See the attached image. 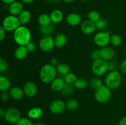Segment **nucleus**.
I'll return each instance as SVG.
<instances>
[{
    "instance_id": "obj_1",
    "label": "nucleus",
    "mask_w": 126,
    "mask_h": 125,
    "mask_svg": "<svg viewBox=\"0 0 126 125\" xmlns=\"http://www.w3.org/2000/svg\"><path fill=\"white\" fill-rule=\"evenodd\" d=\"M14 40L18 45L25 46L31 41L32 34L30 29L24 25H20L14 31Z\"/></svg>"
},
{
    "instance_id": "obj_2",
    "label": "nucleus",
    "mask_w": 126,
    "mask_h": 125,
    "mask_svg": "<svg viewBox=\"0 0 126 125\" xmlns=\"http://www.w3.org/2000/svg\"><path fill=\"white\" fill-rule=\"evenodd\" d=\"M56 67H54L50 64H45L41 67L39 72V77L44 83H50L56 78Z\"/></svg>"
},
{
    "instance_id": "obj_3",
    "label": "nucleus",
    "mask_w": 126,
    "mask_h": 125,
    "mask_svg": "<svg viewBox=\"0 0 126 125\" xmlns=\"http://www.w3.org/2000/svg\"><path fill=\"white\" fill-rule=\"evenodd\" d=\"M122 82V76L117 71H110L105 79V85L110 89H116L119 87Z\"/></svg>"
},
{
    "instance_id": "obj_4",
    "label": "nucleus",
    "mask_w": 126,
    "mask_h": 125,
    "mask_svg": "<svg viewBox=\"0 0 126 125\" xmlns=\"http://www.w3.org/2000/svg\"><path fill=\"white\" fill-rule=\"evenodd\" d=\"M20 25H21L17 16L9 15L4 18L1 26L6 31L14 32Z\"/></svg>"
},
{
    "instance_id": "obj_5",
    "label": "nucleus",
    "mask_w": 126,
    "mask_h": 125,
    "mask_svg": "<svg viewBox=\"0 0 126 125\" xmlns=\"http://www.w3.org/2000/svg\"><path fill=\"white\" fill-rule=\"evenodd\" d=\"M111 89L103 85L99 88L95 90V98L97 102L101 104H105L108 102L111 96Z\"/></svg>"
},
{
    "instance_id": "obj_6",
    "label": "nucleus",
    "mask_w": 126,
    "mask_h": 125,
    "mask_svg": "<svg viewBox=\"0 0 126 125\" xmlns=\"http://www.w3.org/2000/svg\"><path fill=\"white\" fill-rule=\"evenodd\" d=\"M92 71L97 77H102L108 71V62L102 59L93 61L91 66Z\"/></svg>"
},
{
    "instance_id": "obj_7",
    "label": "nucleus",
    "mask_w": 126,
    "mask_h": 125,
    "mask_svg": "<svg viewBox=\"0 0 126 125\" xmlns=\"http://www.w3.org/2000/svg\"><path fill=\"white\" fill-rule=\"evenodd\" d=\"M111 36L108 31H103L96 33L94 38V43L100 47H107L110 42Z\"/></svg>"
},
{
    "instance_id": "obj_8",
    "label": "nucleus",
    "mask_w": 126,
    "mask_h": 125,
    "mask_svg": "<svg viewBox=\"0 0 126 125\" xmlns=\"http://www.w3.org/2000/svg\"><path fill=\"white\" fill-rule=\"evenodd\" d=\"M39 47L40 50L44 52L52 51L55 47L54 39L51 35L43 36L39 40Z\"/></svg>"
},
{
    "instance_id": "obj_9",
    "label": "nucleus",
    "mask_w": 126,
    "mask_h": 125,
    "mask_svg": "<svg viewBox=\"0 0 126 125\" xmlns=\"http://www.w3.org/2000/svg\"><path fill=\"white\" fill-rule=\"evenodd\" d=\"M20 118V113L16 108L11 107L6 110L4 119L9 123L15 125Z\"/></svg>"
},
{
    "instance_id": "obj_10",
    "label": "nucleus",
    "mask_w": 126,
    "mask_h": 125,
    "mask_svg": "<svg viewBox=\"0 0 126 125\" xmlns=\"http://www.w3.org/2000/svg\"><path fill=\"white\" fill-rule=\"evenodd\" d=\"M66 104L61 99H54L49 104V110L55 115H60L65 112Z\"/></svg>"
},
{
    "instance_id": "obj_11",
    "label": "nucleus",
    "mask_w": 126,
    "mask_h": 125,
    "mask_svg": "<svg viewBox=\"0 0 126 125\" xmlns=\"http://www.w3.org/2000/svg\"><path fill=\"white\" fill-rule=\"evenodd\" d=\"M23 90L25 96L28 98H33L35 96L38 92V88L34 82L29 81L25 83Z\"/></svg>"
},
{
    "instance_id": "obj_12",
    "label": "nucleus",
    "mask_w": 126,
    "mask_h": 125,
    "mask_svg": "<svg viewBox=\"0 0 126 125\" xmlns=\"http://www.w3.org/2000/svg\"><path fill=\"white\" fill-rule=\"evenodd\" d=\"M100 58L102 60L106 61H110L113 60L115 56V51L112 48L109 47H104L100 49Z\"/></svg>"
},
{
    "instance_id": "obj_13",
    "label": "nucleus",
    "mask_w": 126,
    "mask_h": 125,
    "mask_svg": "<svg viewBox=\"0 0 126 125\" xmlns=\"http://www.w3.org/2000/svg\"><path fill=\"white\" fill-rule=\"evenodd\" d=\"M81 29L84 34L90 35V34L94 33V32L95 31V24L94 22H92L89 20H86L82 22V23L81 24Z\"/></svg>"
},
{
    "instance_id": "obj_14",
    "label": "nucleus",
    "mask_w": 126,
    "mask_h": 125,
    "mask_svg": "<svg viewBox=\"0 0 126 125\" xmlns=\"http://www.w3.org/2000/svg\"><path fill=\"white\" fill-rule=\"evenodd\" d=\"M23 4L19 1H15L13 3L9 5L8 11L10 15L15 16H18L20 13L23 11Z\"/></svg>"
},
{
    "instance_id": "obj_15",
    "label": "nucleus",
    "mask_w": 126,
    "mask_h": 125,
    "mask_svg": "<svg viewBox=\"0 0 126 125\" xmlns=\"http://www.w3.org/2000/svg\"><path fill=\"white\" fill-rule=\"evenodd\" d=\"M66 22L71 26H76L82 23V18L78 13H71L66 16Z\"/></svg>"
},
{
    "instance_id": "obj_16",
    "label": "nucleus",
    "mask_w": 126,
    "mask_h": 125,
    "mask_svg": "<svg viewBox=\"0 0 126 125\" xmlns=\"http://www.w3.org/2000/svg\"><path fill=\"white\" fill-rule=\"evenodd\" d=\"M50 84V88L52 89V90L55 92H58L61 91L66 83L64 80V78H62V77H56Z\"/></svg>"
},
{
    "instance_id": "obj_17",
    "label": "nucleus",
    "mask_w": 126,
    "mask_h": 125,
    "mask_svg": "<svg viewBox=\"0 0 126 125\" xmlns=\"http://www.w3.org/2000/svg\"><path fill=\"white\" fill-rule=\"evenodd\" d=\"M10 96L15 100H20L24 97L25 94L23 89L18 87H14L9 90Z\"/></svg>"
},
{
    "instance_id": "obj_18",
    "label": "nucleus",
    "mask_w": 126,
    "mask_h": 125,
    "mask_svg": "<svg viewBox=\"0 0 126 125\" xmlns=\"http://www.w3.org/2000/svg\"><path fill=\"white\" fill-rule=\"evenodd\" d=\"M50 17L52 23L59 24L62 21L63 18V13L60 10L54 9L50 12Z\"/></svg>"
},
{
    "instance_id": "obj_19",
    "label": "nucleus",
    "mask_w": 126,
    "mask_h": 125,
    "mask_svg": "<svg viewBox=\"0 0 126 125\" xmlns=\"http://www.w3.org/2000/svg\"><path fill=\"white\" fill-rule=\"evenodd\" d=\"M43 111L40 107H34L30 109L27 113V116L30 119L33 120H37L39 119L43 116Z\"/></svg>"
},
{
    "instance_id": "obj_20",
    "label": "nucleus",
    "mask_w": 126,
    "mask_h": 125,
    "mask_svg": "<svg viewBox=\"0 0 126 125\" xmlns=\"http://www.w3.org/2000/svg\"><path fill=\"white\" fill-rule=\"evenodd\" d=\"M28 51L25 45H18L15 50L14 56L17 60H22L26 58L28 55Z\"/></svg>"
},
{
    "instance_id": "obj_21",
    "label": "nucleus",
    "mask_w": 126,
    "mask_h": 125,
    "mask_svg": "<svg viewBox=\"0 0 126 125\" xmlns=\"http://www.w3.org/2000/svg\"><path fill=\"white\" fill-rule=\"evenodd\" d=\"M54 41H55V45L58 49H61L65 46L67 42L66 37L63 33H59L55 36L54 38Z\"/></svg>"
},
{
    "instance_id": "obj_22",
    "label": "nucleus",
    "mask_w": 126,
    "mask_h": 125,
    "mask_svg": "<svg viewBox=\"0 0 126 125\" xmlns=\"http://www.w3.org/2000/svg\"><path fill=\"white\" fill-rule=\"evenodd\" d=\"M31 17H32V15H31L30 12L25 9L23 10L18 16V18L22 25H27L30 21Z\"/></svg>"
},
{
    "instance_id": "obj_23",
    "label": "nucleus",
    "mask_w": 126,
    "mask_h": 125,
    "mask_svg": "<svg viewBox=\"0 0 126 125\" xmlns=\"http://www.w3.org/2000/svg\"><path fill=\"white\" fill-rule=\"evenodd\" d=\"M75 89V87L74 85L66 83L65 85L64 86L63 88L62 89L60 92H61V94L63 96L65 97V98H69L74 94Z\"/></svg>"
},
{
    "instance_id": "obj_24",
    "label": "nucleus",
    "mask_w": 126,
    "mask_h": 125,
    "mask_svg": "<svg viewBox=\"0 0 126 125\" xmlns=\"http://www.w3.org/2000/svg\"><path fill=\"white\" fill-rule=\"evenodd\" d=\"M11 82L8 78L3 75L0 76V90L2 92L7 91L10 89Z\"/></svg>"
},
{
    "instance_id": "obj_25",
    "label": "nucleus",
    "mask_w": 126,
    "mask_h": 125,
    "mask_svg": "<svg viewBox=\"0 0 126 125\" xmlns=\"http://www.w3.org/2000/svg\"><path fill=\"white\" fill-rule=\"evenodd\" d=\"M38 22L40 26L49 25L52 24L50 15H48L47 13H42V14H41L38 17Z\"/></svg>"
},
{
    "instance_id": "obj_26",
    "label": "nucleus",
    "mask_w": 126,
    "mask_h": 125,
    "mask_svg": "<svg viewBox=\"0 0 126 125\" xmlns=\"http://www.w3.org/2000/svg\"><path fill=\"white\" fill-rule=\"evenodd\" d=\"M56 70L57 73L60 75L63 76V77H64L70 72V66L66 63L59 64V66L56 67Z\"/></svg>"
},
{
    "instance_id": "obj_27",
    "label": "nucleus",
    "mask_w": 126,
    "mask_h": 125,
    "mask_svg": "<svg viewBox=\"0 0 126 125\" xmlns=\"http://www.w3.org/2000/svg\"><path fill=\"white\" fill-rule=\"evenodd\" d=\"M89 85L90 87L92 88V89H97L98 88H99L100 87H101L103 85V81L100 78H99L98 77H92L89 81Z\"/></svg>"
},
{
    "instance_id": "obj_28",
    "label": "nucleus",
    "mask_w": 126,
    "mask_h": 125,
    "mask_svg": "<svg viewBox=\"0 0 126 125\" xmlns=\"http://www.w3.org/2000/svg\"><path fill=\"white\" fill-rule=\"evenodd\" d=\"M95 24L96 29H98L100 31H105L108 27V22L106 19L103 18H100L97 22L95 23Z\"/></svg>"
},
{
    "instance_id": "obj_29",
    "label": "nucleus",
    "mask_w": 126,
    "mask_h": 125,
    "mask_svg": "<svg viewBox=\"0 0 126 125\" xmlns=\"http://www.w3.org/2000/svg\"><path fill=\"white\" fill-rule=\"evenodd\" d=\"M54 26L52 24L46 26H42L39 28L41 33L44 36L51 35L54 33Z\"/></svg>"
},
{
    "instance_id": "obj_30",
    "label": "nucleus",
    "mask_w": 126,
    "mask_h": 125,
    "mask_svg": "<svg viewBox=\"0 0 126 125\" xmlns=\"http://www.w3.org/2000/svg\"><path fill=\"white\" fill-rule=\"evenodd\" d=\"M75 88L78 89H84L88 85V82L85 78H79L74 83Z\"/></svg>"
},
{
    "instance_id": "obj_31",
    "label": "nucleus",
    "mask_w": 126,
    "mask_h": 125,
    "mask_svg": "<svg viewBox=\"0 0 126 125\" xmlns=\"http://www.w3.org/2000/svg\"><path fill=\"white\" fill-rule=\"evenodd\" d=\"M66 109L70 111H75L79 107V104L77 100L75 99H70L66 103Z\"/></svg>"
},
{
    "instance_id": "obj_32",
    "label": "nucleus",
    "mask_w": 126,
    "mask_h": 125,
    "mask_svg": "<svg viewBox=\"0 0 126 125\" xmlns=\"http://www.w3.org/2000/svg\"><path fill=\"white\" fill-rule=\"evenodd\" d=\"M123 42L121 37L118 34H113L111 36L110 38V43L114 47L120 46Z\"/></svg>"
},
{
    "instance_id": "obj_33",
    "label": "nucleus",
    "mask_w": 126,
    "mask_h": 125,
    "mask_svg": "<svg viewBox=\"0 0 126 125\" xmlns=\"http://www.w3.org/2000/svg\"><path fill=\"white\" fill-rule=\"evenodd\" d=\"M63 78L65 83L73 85L75 83V82H76V80L78 79L76 75L74 74L73 73H71V72H70V73L66 74L65 76H64Z\"/></svg>"
},
{
    "instance_id": "obj_34",
    "label": "nucleus",
    "mask_w": 126,
    "mask_h": 125,
    "mask_svg": "<svg viewBox=\"0 0 126 125\" xmlns=\"http://www.w3.org/2000/svg\"><path fill=\"white\" fill-rule=\"evenodd\" d=\"M87 17H88V20L94 23L97 22L100 18L99 13L96 11H91V12H89Z\"/></svg>"
},
{
    "instance_id": "obj_35",
    "label": "nucleus",
    "mask_w": 126,
    "mask_h": 125,
    "mask_svg": "<svg viewBox=\"0 0 126 125\" xmlns=\"http://www.w3.org/2000/svg\"><path fill=\"white\" fill-rule=\"evenodd\" d=\"M15 125H34L29 118H21Z\"/></svg>"
},
{
    "instance_id": "obj_36",
    "label": "nucleus",
    "mask_w": 126,
    "mask_h": 125,
    "mask_svg": "<svg viewBox=\"0 0 126 125\" xmlns=\"http://www.w3.org/2000/svg\"><path fill=\"white\" fill-rule=\"evenodd\" d=\"M8 69V64L7 61L2 58H0V72L1 74L6 72Z\"/></svg>"
},
{
    "instance_id": "obj_37",
    "label": "nucleus",
    "mask_w": 126,
    "mask_h": 125,
    "mask_svg": "<svg viewBox=\"0 0 126 125\" xmlns=\"http://www.w3.org/2000/svg\"><path fill=\"white\" fill-rule=\"evenodd\" d=\"M91 59L93 60V61L98 60L100 59V50H94L91 55Z\"/></svg>"
},
{
    "instance_id": "obj_38",
    "label": "nucleus",
    "mask_w": 126,
    "mask_h": 125,
    "mask_svg": "<svg viewBox=\"0 0 126 125\" xmlns=\"http://www.w3.org/2000/svg\"><path fill=\"white\" fill-rule=\"evenodd\" d=\"M26 48H27V50L28 51V52H33V51L35 50L36 49V45L34 44V43L33 42L30 41V42H28L27 45H25Z\"/></svg>"
},
{
    "instance_id": "obj_39",
    "label": "nucleus",
    "mask_w": 126,
    "mask_h": 125,
    "mask_svg": "<svg viewBox=\"0 0 126 125\" xmlns=\"http://www.w3.org/2000/svg\"><path fill=\"white\" fill-rule=\"evenodd\" d=\"M116 67V63L113 60H111V61H108V71H115Z\"/></svg>"
},
{
    "instance_id": "obj_40",
    "label": "nucleus",
    "mask_w": 126,
    "mask_h": 125,
    "mask_svg": "<svg viewBox=\"0 0 126 125\" xmlns=\"http://www.w3.org/2000/svg\"><path fill=\"white\" fill-rule=\"evenodd\" d=\"M10 97L11 96H10L9 93L7 91L2 92V93H1V99H2V101L5 102H6L8 101Z\"/></svg>"
},
{
    "instance_id": "obj_41",
    "label": "nucleus",
    "mask_w": 126,
    "mask_h": 125,
    "mask_svg": "<svg viewBox=\"0 0 126 125\" xmlns=\"http://www.w3.org/2000/svg\"><path fill=\"white\" fill-rule=\"evenodd\" d=\"M59 60L57 57H54L50 60V64L54 67H57L59 64Z\"/></svg>"
},
{
    "instance_id": "obj_42",
    "label": "nucleus",
    "mask_w": 126,
    "mask_h": 125,
    "mask_svg": "<svg viewBox=\"0 0 126 125\" xmlns=\"http://www.w3.org/2000/svg\"><path fill=\"white\" fill-rule=\"evenodd\" d=\"M121 72L124 74H126V59L123 60L120 64Z\"/></svg>"
},
{
    "instance_id": "obj_43",
    "label": "nucleus",
    "mask_w": 126,
    "mask_h": 125,
    "mask_svg": "<svg viewBox=\"0 0 126 125\" xmlns=\"http://www.w3.org/2000/svg\"><path fill=\"white\" fill-rule=\"evenodd\" d=\"M6 33V31L5 30L2 26H1V28H0V40H1V41H2V40L5 38Z\"/></svg>"
},
{
    "instance_id": "obj_44",
    "label": "nucleus",
    "mask_w": 126,
    "mask_h": 125,
    "mask_svg": "<svg viewBox=\"0 0 126 125\" xmlns=\"http://www.w3.org/2000/svg\"><path fill=\"white\" fill-rule=\"evenodd\" d=\"M17 0H1L2 2L5 4H7V5H10L11 4L13 3L14 2L16 1Z\"/></svg>"
},
{
    "instance_id": "obj_45",
    "label": "nucleus",
    "mask_w": 126,
    "mask_h": 125,
    "mask_svg": "<svg viewBox=\"0 0 126 125\" xmlns=\"http://www.w3.org/2000/svg\"><path fill=\"white\" fill-rule=\"evenodd\" d=\"M119 125H126V116H124L120 120Z\"/></svg>"
},
{
    "instance_id": "obj_46",
    "label": "nucleus",
    "mask_w": 126,
    "mask_h": 125,
    "mask_svg": "<svg viewBox=\"0 0 126 125\" xmlns=\"http://www.w3.org/2000/svg\"><path fill=\"white\" fill-rule=\"evenodd\" d=\"M5 113H6V110H3L2 109H0V116H1V118L2 119L4 118Z\"/></svg>"
},
{
    "instance_id": "obj_47",
    "label": "nucleus",
    "mask_w": 126,
    "mask_h": 125,
    "mask_svg": "<svg viewBox=\"0 0 126 125\" xmlns=\"http://www.w3.org/2000/svg\"><path fill=\"white\" fill-rule=\"evenodd\" d=\"M24 4H29L33 3L34 1V0H20Z\"/></svg>"
},
{
    "instance_id": "obj_48",
    "label": "nucleus",
    "mask_w": 126,
    "mask_h": 125,
    "mask_svg": "<svg viewBox=\"0 0 126 125\" xmlns=\"http://www.w3.org/2000/svg\"><path fill=\"white\" fill-rule=\"evenodd\" d=\"M62 1H63V2H66V3H71V2H73L75 0H62Z\"/></svg>"
},
{
    "instance_id": "obj_49",
    "label": "nucleus",
    "mask_w": 126,
    "mask_h": 125,
    "mask_svg": "<svg viewBox=\"0 0 126 125\" xmlns=\"http://www.w3.org/2000/svg\"><path fill=\"white\" fill-rule=\"evenodd\" d=\"M46 1L49 2H50V3H55V2L59 1V0H46Z\"/></svg>"
},
{
    "instance_id": "obj_50",
    "label": "nucleus",
    "mask_w": 126,
    "mask_h": 125,
    "mask_svg": "<svg viewBox=\"0 0 126 125\" xmlns=\"http://www.w3.org/2000/svg\"><path fill=\"white\" fill-rule=\"evenodd\" d=\"M34 125H46L44 123H43L38 122V123H34Z\"/></svg>"
},
{
    "instance_id": "obj_51",
    "label": "nucleus",
    "mask_w": 126,
    "mask_h": 125,
    "mask_svg": "<svg viewBox=\"0 0 126 125\" xmlns=\"http://www.w3.org/2000/svg\"><path fill=\"white\" fill-rule=\"evenodd\" d=\"M81 1H83V2H86V1H88V0H81Z\"/></svg>"
},
{
    "instance_id": "obj_52",
    "label": "nucleus",
    "mask_w": 126,
    "mask_h": 125,
    "mask_svg": "<svg viewBox=\"0 0 126 125\" xmlns=\"http://www.w3.org/2000/svg\"></svg>"
}]
</instances>
